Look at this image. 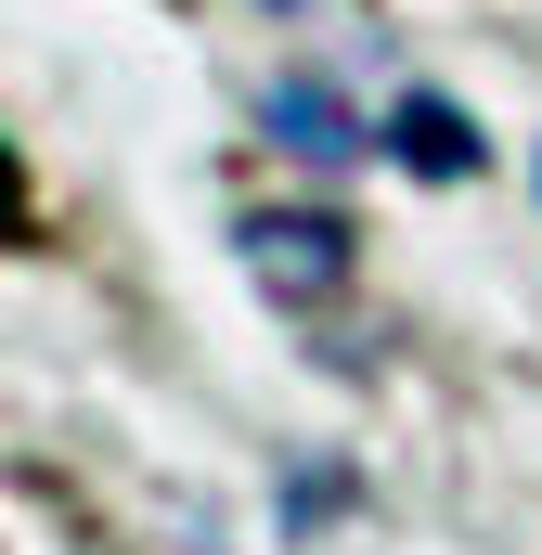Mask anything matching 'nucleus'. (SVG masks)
I'll list each match as a JSON object with an SVG mask.
<instances>
[{"instance_id":"20e7f679","label":"nucleus","mask_w":542,"mask_h":555,"mask_svg":"<svg viewBox=\"0 0 542 555\" xmlns=\"http://www.w3.org/2000/svg\"><path fill=\"white\" fill-rule=\"evenodd\" d=\"M271 13H297V0H271Z\"/></svg>"},{"instance_id":"f03ea898","label":"nucleus","mask_w":542,"mask_h":555,"mask_svg":"<svg viewBox=\"0 0 542 555\" xmlns=\"http://www.w3.org/2000/svg\"><path fill=\"white\" fill-rule=\"evenodd\" d=\"M271 142H297L310 168H349V155H362V117H349L323 78H271Z\"/></svg>"},{"instance_id":"7ed1b4c3","label":"nucleus","mask_w":542,"mask_h":555,"mask_svg":"<svg viewBox=\"0 0 542 555\" xmlns=\"http://www.w3.org/2000/svg\"><path fill=\"white\" fill-rule=\"evenodd\" d=\"M413 155V168H426V181H465V168H478V130H465V117H452V104H439V91H413L401 104V130H388Z\"/></svg>"},{"instance_id":"f257e3e1","label":"nucleus","mask_w":542,"mask_h":555,"mask_svg":"<svg viewBox=\"0 0 542 555\" xmlns=\"http://www.w3.org/2000/svg\"><path fill=\"white\" fill-rule=\"evenodd\" d=\"M246 272H259L284 310H323V297L349 284V220H323V207H259V220H246Z\"/></svg>"}]
</instances>
